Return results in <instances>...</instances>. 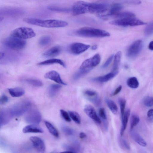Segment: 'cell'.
Listing matches in <instances>:
<instances>
[{"mask_svg": "<svg viewBox=\"0 0 153 153\" xmlns=\"http://www.w3.org/2000/svg\"><path fill=\"white\" fill-rule=\"evenodd\" d=\"M97 45H94L91 47V49L92 50H95L97 49Z\"/></svg>", "mask_w": 153, "mask_h": 153, "instance_id": "51", "label": "cell"}, {"mask_svg": "<svg viewBox=\"0 0 153 153\" xmlns=\"http://www.w3.org/2000/svg\"><path fill=\"white\" fill-rule=\"evenodd\" d=\"M4 19V18L3 17H0V21H1L2 20Z\"/></svg>", "mask_w": 153, "mask_h": 153, "instance_id": "53", "label": "cell"}, {"mask_svg": "<svg viewBox=\"0 0 153 153\" xmlns=\"http://www.w3.org/2000/svg\"><path fill=\"white\" fill-rule=\"evenodd\" d=\"M122 89V86L121 85L119 86L115 90L113 93L112 94V96H115L118 94L121 90Z\"/></svg>", "mask_w": 153, "mask_h": 153, "instance_id": "46", "label": "cell"}, {"mask_svg": "<svg viewBox=\"0 0 153 153\" xmlns=\"http://www.w3.org/2000/svg\"><path fill=\"white\" fill-rule=\"evenodd\" d=\"M91 4L82 1H76L74 3L72 9L73 14L75 15H78L91 13Z\"/></svg>", "mask_w": 153, "mask_h": 153, "instance_id": "7", "label": "cell"}, {"mask_svg": "<svg viewBox=\"0 0 153 153\" xmlns=\"http://www.w3.org/2000/svg\"><path fill=\"white\" fill-rule=\"evenodd\" d=\"M127 85L132 88H136L139 85V83L137 78L135 77H131L128 79L127 81Z\"/></svg>", "mask_w": 153, "mask_h": 153, "instance_id": "31", "label": "cell"}, {"mask_svg": "<svg viewBox=\"0 0 153 153\" xmlns=\"http://www.w3.org/2000/svg\"><path fill=\"white\" fill-rule=\"evenodd\" d=\"M10 34L11 36L23 39L31 38L36 35L32 29L25 27L16 28L11 32Z\"/></svg>", "mask_w": 153, "mask_h": 153, "instance_id": "6", "label": "cell"}, {"mask_svg": "<svg viewBox=\"0 0 153 153\" xmlns=\"http://www.w3.org/2000/svg\"><path fill=\"white\" fill-rule=\"evenodd\" d=\"M135 15L134 13L129 12H119L113 17L118 19H121L129 18L135 17Z\"/></svg>", "mask_w": 153, "mask_h": 153, "instance_id": "27", "label": "cell"}, {"mask_svg": "<svg viewBox=\"0 0 153 153\" xmlns=\"http://www.w3.org/2000/svg\"><path fill=\"white\" fill-rule=\"evenodd\" d=\"M122 56L121 51H118L114 56V62L113 67V71H118Z\"/></svg>", "mask_w": 153, "mask_h": 153, "instance_id": "28", "label": "cell"}, {"mask_svg": "<svg viewBox=\"0 0 153 153\" xmlns=\"http://www.w3.org/2000/svg\"><path fill=\"white\" fill-rule=\"evenodd\" d=\"M61 49L58 46L52 47L45 51L43 55L46 57H52L58 56L60 53Z\"/></svg>", "mask_w": 153, "mask_h": 153, "instance_id": "20", "label": "cell"}, {"mask_svg": "<svg viewBox=\"0 0 153 153\" xmlns=\"http://www.w3.org/2000/svg\"><path fill=\"white\" fill-rule=\"evenodd\" d=\"M75 33L79 36L87 37H103L110 35V33L105 30L89 27L80 28L75 31Z\"/></svg>", "mask_w": 153, "mask_h": 153, "instance_id": "2", "label": "cell"}, {"mask_svg": "<svg viewBox=\"0 0 153 153\" xmlns=\"http://www.w3.org/2000/svg\"><path fill=\"white\" fill-rule=\"evenodd\" d=\"M63 147L66 150L65 152H69L71 153H77V150L73 147L67 144L64 145Z\"/></svg>", "mask_w": 153, "mask_h": 153, "instance_id": "42", "label": "cell"}, {"mask_svg": "<svg viewBox=\"0 0 153 153\" xmlns=\"http://www.w3.org/2000/svg\"><path fill=\"white\" fill-rule=\"evenodd\" d=\"M123 8L120 4L115 3L110 5L108 8L105 13L98 15V16L103 19H107L109 17H113L116 14L120 12Z\"/></svg>", "mask_w": 153, "mask_h": 153, "instance_id": "8", "label": "cell"}, {"mask_svg": "<svg viewBox=\"0 0 153 153\" xmlns=\"http://www.w3.org/2000/svg\"><path fill=\"white\" fill-rule=\"evenodd\" d=\"M149 48L150 50L153 51V41L150 42L149 45Z\"/></svg>", "mask_w": 153, "mask_h": 153, "instance_id": "50", "label": "cell"}, {"mask_svg": "<svg viewBox=\"0 0 153 153\" xmlns=\"http://www.w3.org/2000/svg\"><path fill=\"white\" fill-rule=\"evenodd\" d=\"M105 102L111 111L114 114H116L118 111V107L116 103L111 100L108 98L105 99Z\"/></svg>", "mask_w": 153, "mask_h": 153, "instance_id": "26", "label": "cell"}, {"mask_svg": "<svg viewBox=\"0 0 153 153\" xmlns=\"http://www.w3.org/2000/svg\"><path fill=\"white\" fill-rule=\"evenodd\" d=\"M4 44L8 48L15 50H21L25 47L26 41L24 39L11 36L6 38L4 41Z\"/></svg>", "mask_w": 153, "mask_h": 153, "instance_id": "4", "label": "cell"}, {"mask_svg": "<svg viewBox=\"0 0 153 153\" xmlns=\"http://www.w3.org/2000/svg\"><path fill=\"white\" fill-rule=\"evenodd\" d=\"M60 112L62 116L65 121L68 122L71 121L70 117L68 112L63 109H61Z\"/></svg>", "mask_w": 153, "mask_h": 153, "instance_id": "41", "label": "cell"}, {"mask_svg": "<svg viewBox=\"0 0 153 153\" xmlns=\"http://www.w3.org/2000/svg\"><path fill=\"white\" fill-rule=\"evenodd\" d=\"M99 114L100 117L103 120H105L107 119V116L105 109L103 108H100L99 111Z\"/></svg>", "mask_w": 153, "mask_h": 153, "instance_id": "43", "label": "cell"}, {"mask_svg": "<svg viewBox=\"0 0 153 153\" xmlns=\"http://www.w3.org/2000/svg\"><path fill=\"white\" fill-rule=\"evenodd\" d=\"M118 73V71H112L104 76L95 77L93 79L94 81L100 82H106L115 77Z\"/></svg>", "mask_w": 153, "mask_h": 153, "instance_id": "18", "label": "cell"}, {"mask_svg": "<svg viewBox=\"0 0 153 153\" xmlns=\"http://www.w3.org/2000/svg\"><path fill=\"white\" fill-rule=\"evenodd\" d=\"M121 141L124 146L125 147L126 149H130L129 145L126 141L123 139H122Z\"/></svg>", "mask_w": 153, "mask_h": 153, "instance_id": "47", "label": "cell"}, {"mask_svg": "<svg viewBox=\"0 0 153 153\" xmlns=\"http://www.w3.org/2000/svg\"><path fill=\"white\" fill-rule=\"evenodd\" d=\"M114 55H111L106 60L105 62L102 66V68H105L108 67L112 61L113 59L114 58Z\"/></svg>", "mask_w": 153, "mask_h": 153, "instance_id": "44", "label": "cell"}, {"mask_svg": "<svg viewBox=\"0 0 153 153\" xmlns=\"http://www.w3.org/2000/svg\"><path fill=\"white\" fill-rule=\"evenodd\" d=\"M101 57L98 53L92 57L85 60L80 67V69L92 68L97 66L100 63Z\"/></svg>", "mask_w": 153, "mask_h": 153, "instance_id": "11", "label": "cell"}, {"mask_svg": "<svg viewBox=\"0 0 153 153\" xmlns=\"http://www.w3.org/2000/svg\"><path fill=\"white\" fill-rule=\"evenodd\" d=\"M42 115L38 110L34 109L30 111L25 117V121L31 124H38L41 121Z\"/></svg>", "mask_w": 153, "mask_h": 153, "instance_id": "10", "label": "cell"}, {"mask_svg": "<svg viewBox=\"0 0 153 153\" xmlns=\"http://www.w3.org/2000/svg\"><path fill=\"white\" fill-rule=\"evenodd\" d=\"M68 113L71 118L76 124H80L81 121L80 116L77 112L74 111H69Z\"/></svg>", "mask_w": 153, "mask_h": 153, "instance_id": "32", "label": "cell"}, {"mask_svg": "<svg viewBox=\"0 0 153 153\" xmlns=\"http://www.w3.org/2000/svg\"><path fill=\"white\" fill-rule=\"evenodd\" d=\"M13 117L9 108L1 110L0 113V126L7 124Z\"/></svg>", "mask_w": 153, "mask_h": 153, "instance_id": "15", "label": "cell"}, {"mask_svg": "<svg viewBox=\"0 0 153 153\" xmlns=\"http://www.w3.org/2000/svg\"><path fill=\"white\" fill-rule=\"evenodd\" d=\"M90 47V46L89 45L81 43L76 42L71 45L69 47L68 50L71 53L77 55L85 51Z\"/></svg>", "mask_w": 153, "mask_h": 153, "instance_id": "12", "label": "cell"}, {"mask_svg": "<svg viewBox=\"0 0 153 153\" xmlns=\"http://www.w3.org/2000/svg\"><path fill=\"white\" fill-rule=\"evenodd\" d=\"M84 111L86 115L97 123L100 124L101 121L97 115L94 107L90 105H86L84 108Z\"/></svg>", "mask_w": 153, "mask_h": 153, "instance_id": "14", "label": "cell"}, {"mask_svg": "<svg viewBox=\"0 0 153 153\" xmlns=\"http://www.w3.org/2000/svg\"><path fill=\"white\" fill-rule=\"evenodd\" d=\"M45 123L49 132L54 137H58L59 136V133L53 125L47 121H45Z\"/></svg>", "mask_w": 153, "mask_h": 153, "instance_id": "29", "label": "cell"}, {"mask_svg": "<svg viewBox=\"0 0 153 153\" xmlns=\"http://www.w3.org/2000/svg\"><path fill=\"white\" fill-rule=\"evenodd\" d=\"M144 33L146 36H149L153 33V22L146 26L144 30Z\"/></svg>", "mask_w": 153, "mask_h": 153, "instance_id": "38", "label": "cell"}, {"mask_svg": "<svg viewBox=\"0 0 153 153\" xmlns=\"http://www.w3.org/2000/svg\"><path fill=\"white\" fill-rule=\"evenodd\" d=\"M24 133H42L43 132L42 129L37 124H32L25 126L22 130Z\"/></svg>", "mask_w": 153, "mask_h": 153, "instance_id": "19", "label": "cell"}, {"mask_svg": "<svg viewBox=\"0 0 153 153\" xmlns=\"http://www.w3.org/2000/svg\"><path fill=\"white\" fill-rule=\"evenodd\" d=\"M54 64H59L64 67H66L65 63L61 59H48L44 61L39 62L37 64L39 65H51Z\"/></svg>", "mask_w": 153, "mask_h": 153, "instance_id": "22", "label": "cell"}, {"mask_svg": "<svg viewBox=\"0 0 153 153\" xmlns=\"http://www.w3.org/2000/svg\"><path fill=\"white\" fill-rule=\"evenodd\" d=\"M25 81L27 83L34 87H41L43 85L42 81L37 79H25Z\"/></svg>", "mask_w": 153, "mask_h": 153, "instance_id": "33", "label": "cell"}, {"mask_svg": "<svg viewBox=\"0 0 153 153\" xmlns=\"http://www.w3.org/2000/svg\"><path fill=\"white\" fill-rule=\"evenodd\" d=\"M109 23L111 25L122 26H136L147 24L135 17L118 19L111 21Z\"/></svg>", "mask_w": 153, "mask_h": 153, "instance_id": "5", "label": "cell"}, {"mask_svg": "<svg viewBox=\"0 0 153 153\" xmlns=\"http://www.w3.org/2000/svg\"><path fill=\"white\" fill-rule=\"evenodd\" d=\"M140 121V119L138 115L136 114H132L130 120L131 129H132L136 126L139 123Z\"/></svg>", "mask_w": 153, "mask_h": 153, "instance_id": "34", "label": "cell"}, {"mask_svg": "<svg viewBox=\"0 0 153 153\" xmlns=\"http://www.w3.org/2000/svg\"><path fill=\"white\" fill-rule=\"evenodd\" d=\"M91 68H87L84 69H80L74 74L73 78L75 80H77L84 76L91 70Z\"/></svg>", "mask_w": 153, "mask_h": 153, "instance_id": "35", "label": "cell"}, {"mask_svg": "<svg viewBox=\"0 0 153 153\" xmlns=\"http://www.w3.org/2000/svg\"><path fill=\"white\" fill-rule=\"evenodd\" d=\"M131 135L133 139L138 144L143 147H146L147 143L144 139L138 134L132 132Z\"/></svg>", "mask_w": 153, "mask_h": 153, "instance_id": "24", "label": "cell"}, {"mask_svg": "<svg viewBox=\"0 0 153 153\" xmlns=\"http://www.w3.org/2000/svg\"><path fill=\"white\" fill-rule=\"evenodd\" d=\"M26 23L33 25L46 28L64 27L68 25L65 21L56 19L42 20L33 18H26L23 19Z\"/></svg>", "mask_w": 153, "mask_h": 153, "instance_id": "1", "label": "cell"}, {"mask_svg": "<svg viewBox=\"0 0 153 153\" xmlns=\"http://www.w3.org/2000/svg\"><path fill=\"white\" fill-rule=\"evenodd\" d=\"M143 103L147 107L153 106V97L148 96L146 97L144 100Z\"/></svg>", "mask_w": 153, "mask_h": 153, "instance_id": "39", "label": "cell"}, {"mask_svg": "<svg viewBox=\"0 0 153 153\" xmlns=\"http://www.w3.org/2000/svg\"><path fill=\"white\" fill-rule=\"evenodd\" d=\"M99 2L108 4L117 3L131 5H139L141 3L140 0H100Z\"/></svg>", "mask_w": 153, "mask_h": 153, "instance_id": "17", "label": "cell"}, {"mask_svg": "<svg viewBox=\"0 0 153 153\" xmlns=\"http://www.w3.org/2000/svg\"><path fill=\"white\" fill-rule=\"evenodd\" d=\"M130 113V109H128L125 112L122 118V126L120 130V134L121 137L123 135L127 126L128 119Z\"/></svg>", "mask_w": 153, "mask_h": 153, "instance_id": "21", "label": "cell"}, {"mask_svg": "<svg viewBox=\"0 0 153 153\" xmlns=\"http://www.w3.org/2000/svg\"><path fill=\"white\" fill-rule=\"evenodd\" d=\"M44 77L58 84L64 85H67V84L62 81L59 74L55 71H51L47 72L45 74Z\"/></svg>", "mask_w": 153, "mask_h": 153, "instance_id": "16", "label": "cell"}, {"mask_svg": "<svg viewBox=\"0 0 153 153\" xmlns=\"http://www.w3.org/2000/svg\"><path fill=\"white\" fill-rule=\"evenodd\" d=\"M48 8L52 11L62 12H68L71 10V9L69 8L54 6L48 7Z\"/></svg>", "mask_w": 153, "mask_h": 153, "instance_id": "36", "label": "cell"}, {"mask_svg": "<svg viewBox=\"0 0 153 153\" xmlns=\"http://www.w3.org/2000/svg\"><path fill=\"white\" fill-rule=\"evenodd\" d=\"M62 88L59 84H52L50 85L48 88V93L51 97L55 96Z\"/></svg>", "mask_w": 153, "mask_h": 153, "instance_id": "25", "label": "cell"}, {"mask_svg": "<svg viewBox=\"0 0 153 153\" xmlns=\"http://www.w3.org/2000/svg\"><path fill=\"white\" fill-rule=\"evenodd\" d=\"M51 38L48 36H44L39 39L38 44L41 46L44 47L48 45L51 42Z\"/></svg>", "mask_w": 153, "mask_h": 153, "instance_id": "30", "label": "cell"}, {"mask_svg": "<svg viewBox=\"0 0 153 153\" xmlns=\"http://www.w3.org/2000/svg\"><path fill=\"white\" fill-rule=\"evenodd\" d=\"M10 95L13 97H19L22 96L25 94L24 90L21 87H16L8 89Z\"/></svg>", "mask_w": 153, "mask_h": 153, "instance_id": "23", "label": "cell"}, {"mask_svg": "<svg viewBox=\"0 0 153 153\" xmlns=\"http://www.w3.org/2000/svg\"><path fill=\"white\" fill-rule=\"evenodd\" d=\"M143 47V42L141 40H137L134 42L129 47L127 51V55L130 58H134L140 52Z\"/></svg>", "mask_w": 153, "mask_h": 153, "instance_id": "9", "label": "cell"}, {"mask_svg": "<svg viewBox=\"0 0 153 153\" xmlns=\"http://www.w3.org/2000/svg\"><path fill=\"white\" fill-rule=\"evenodd\" d=\"M120 110L122 117L123 116L125 113V109L126 101L123 98H120L119 100Z\"/></svg>", "mask_w": 153, "mask_h": 153, "instance_id": "37", "label": "cell"}, {"mask_svg": "<svg viewBox=\"0 0 153 153\" xmlns=\"http://www.w3.org/2000/svg\"><path fill=\"white\" fill-rule=\"evenodd\" d=\"M30 140L35 149L39 152L43 153L45 150V145L43 141L40 138L32 136L30 137Z\"/></svg>", "mask_w": 153, "mask_h": 153, "instance_id": "13", "label": "cell"}, {"mask_svg": "<svg viewBox=\"0 0 153 153\" xmlns=\"http://www.w3.org/2000/svg\"><path fill=\"white\" fill-rule=\"evenodd\" d=\"M79 137L81 139H83L87 137L86 134L83 132H81L79 134Z\"/></svg>", "mask_w": 153, "mask_h": 153, "instance_id": "49", "label": "cell"}, {"mask_svg": "<svg viewBox=\"0 0 153 153\" xmlns=\"http://www.w3.org/2000/svg\"><path fill=\"white\" fill-rule=\"evenodd\" d=\"M4 54L3 53H0V59H2L4 56Z\"/></svg>", "mask_w": 153, "mask_h": 153, "instance_id": "52", "label": "cell"}, {"mask_svg": "<svg viewBox=\"0 0 153 153\" xmlns=\"http://www.w3.org/2000/svg\"><path fill=\"white\" fill-rule=\"evenodd\" d=\"M147 115L149 118L153 119V109H151L147 112Z\"/></svg>", "mask_w": 153, "mask_h": 153, "instance_id": "48", "label": "cell"}, {"mask_svg": "<svg viewBox=\"0 0 153 153\" xmlns=\"http://www.w3.org/2000/svg\"><path fill=\"white\" fill-rule=\"evenodd\" d=\"M62 129L65 134L68 135H72L74 133V131L72 129L66 126H62Z\"/></svg>", "mask_w": 153, "mask_h": 153, "instance_id": "40", "label": "cell"}, {"mask_svg": "<svg viewBox=\"0 0 153 153\" xmlns=\"http://www.w3.org/2000/svg\"><path fill=\"white\" fill-rule=\"evenodd\" d=\"M31 105V103L29 101L24 100L15 104L9 109L13 117H18L28 111Z\"/></svg>", "mask_w": 153, "mask_h": 153, "instance_id": "3", "label": "cell"}, {"mask_svg": "<svg viewBox=\"0 0 153 153\" xmlns=\"http://www.w3.org/2000/svg\"><path fill=\"white\" fill-rule=\"evenodd\" d=\"M8 100V97L5 94H2L0 98V105L4 104L7 103Z\"/></svg>", "mask_w": 153, "mask_h": 153, "instance_id": "45", "label": "cell"}]
</instances>
